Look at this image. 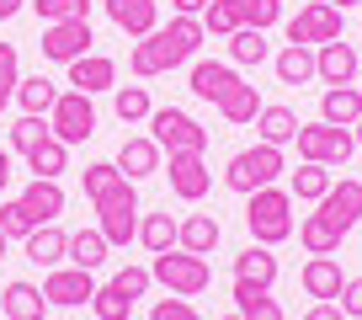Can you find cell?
<instances>
[{
  "label": "cell",
  "mask_w": 362,
  "mask_h": 320,
  "mask_svg": "<svg viewBox=\"0 0 362 320\" xmlns=\"http://www.w3.org/2000/svg\"><path fill=\"white\" fill-rule=\"evenodd\" d=\"M203 16H170L165 27H155L149 38H139L134 43V54H128V69H134L139 80H155V75H165V69H176V64H187V59L203 48Z\"/></svg>",
  "instance_id": "1"
},
{
  "label": "cell",
  "mask_w": 362,
  "mask_h": 320,
  "mask_svg": "<svg viewBox=\"0 0 362 320\" xmlns=\"http://www.w3.org/2000/svg\"><path fill=\"white\" fill-rule=\"evenodd\" d=\"M245 229L256 246H283L288 235H293V193H283V187H261V193L245 198Z\"/></svg>",
  "instance_id": "2"
},
{
  "label": "cell",
  "mask_w": 362,
  "mask_h": 320,
  "mask_svg": "<svg viewBox=\"0 0 362 320\" xmlns=\"http://www.w3.org/2000/svg\"><path fill=\"white\" fill-rule=\"evenodd\" d=\"M283 171H288V160H283L277 144H250L224 166V187L240 193V198H250V193H261V187H277Z\"/></svg>",
  "instance_id": "3"
},
{
  "label": "cell",
  "mask_w": 362,
  "mask_h": 320,
  "mask_svg": "<svg viewBox=\"0 0 362 320\" xmlns=\"http://www.w3.org/2000/svg\"><path fill=\"white\" fill-rule=\"evenodd\" d=\"M149 278L176 299H197L208 283H214V267H208V256H192V251H181V246H170V251L155 256Z\"/></svg>",
  "instance_id": "4"
},
{
  "label": "cell",
  "mask_w": 362,
  "mask_h": 320,
  "mask_svg": "<svg viewBox=\"0 0 362 320\" xmlns=\"http://www.w3.org/2000/svg\"><path fill=\"white\" fill-rule=\"evenodd\" d=\"M149 139H155L165 155H181V149L203 155L208 149V128L197 123L192 113H181V107H155V113H149Z\"/></svg>",
  "instance_id": "5"
},
{
  "label": "cell",
  "mask_w": 362,
  "mask_h": 320,
  "mask_svg": "<svg viewBox=\"0 0 362 320\" xmlns=\"http://www.w3.org/2000/svg\"><path fill=\"white\" fill-rule=\"evenodd\" d=\"M90 208H96V229L107 235V246H128V240H139V193H134V182L112 187L102 203H90Z\"/></svg>",
  "instance_id": "6"
},
{
  "label": "cell",
  "mask_w": 362,
  "mask_h": 320,
  "mask_svg": "<svg viewBox=\"0 0 362 320\" xmlns=\"http://www.w3.org/2000/svg\"><path fill=\"white\" fill-rule=\"evenodd\" d=\"M298 155L304 160H320V166H346L351 149H357V134L351 128H336V123H298Z\"/></svg>",
  "instance_id": "7"
},
{
  "label": "cell",
  "mask_w": 362,
  "mask_h": 320,
  "mask_svg": "<svg viewBox=\"0 0 362 320\" xmlns=\"http://www.w3.org/2000/svg\"><path fill=\"white\" fill-rule=\"evenodd\" d=\"M48 128H54V139H64V144H86L90 134H96V107H90L86 91H59L54 113H48Z\"/></svg>",
  "instance_id": "8"
},
{
  "label": "cell",
  "mask_w": 362,
  "mask_h": 320,
  "mask_svg": "<svg viewBox=\"0 0 362 320\" xmlns=\"http://www.w3.org/2000/svg\"><path fill=\"white\" fill-rule=\"evenodd\" d=\"M341 16H346V11H336L330 0H309L304 11L288 22V43H304V48L336 43V38H341Z\"/></svg>",
  "instance_id": "9"
},
{
  "label": "cell",
  "mask_w": 362,
  "mask_h": 320,
  "mask_svg": "<svg viewBox=\"0 0 362 320\" xmlns=\"http://www.w3.org/2000/svg\"><path fill=\"white\" fill-rule=\"evenodd\" d=\"M90 43H96V38H90V22H48L37 48H43L48 64H75L80 54H90Z\"/></svg>",
  "instance_id": "10"
},
{
  "label": "cell",
  "mask_w": 362,
  "mask_h": 320,
  "mask_svg": "<svg viewBox=\"0 0 362 320\" xmlns=\"http://www.w3.org/2000/svg\"><path fill=\"white\" fill-rule=\"evenodd\" d=\"M165 176H170V193H176L181 203H203L208 187H214V171H208V160H203V155H192V149L170 155Z\"/></svg>",
  "instance_id": "11"
},
{
  "label": "cell",
  "mask_w": 362,
  "mask_h": 320,
  "mask_svg": "<svg viewBox=\"0 0 362 320\" xmlns=\"http://www.w3.org/2000/svg\"><path fill=\"white\" fill-rule=\"evenodd\" d=\"M90 294H96V278H90L86 267H48V278H43L48 304L75 309V304H90Z\"/></svg>",
  "instance_id": "12"
},
{
  "label": "cell",
  "mask_w": 362,
  "mask_h": 320,
  "mask_svg": "<svg viewBox=\"0 0 362 320\" xmlns=\"http://www.w3.org/2000/svg\"><path fill=\"white\" fill-rule=\"evenodd\" d=\"M357 64H362V54L346 38L315 48V80H325V86H357Z\"/></svg>",
  "instance_id": "13"
},
{
  "label": "cell",
  "mask_w": 362,
  "mask_h": 320,
  "mask_svg": "<svg viewBox=\"0 0 362 320\" xmlns=\"http://www.w3.org/2000/svg\"><path fill=\"white\" fill-rule=\"evenodd\" d=\"M320 214L330 219V224L341 229V235H351V229L362 224V182H330V193L320 198Z\"/></svg>",
  "instance_id": "14"
},
{
  "label": "cell",
  "mask_w": 362,
  "mask_h": 320,
  "mask_svg": "<svg viewBox=\"0 0 362 320\" xmlns=\"http://www.w3.org/2000/svg\"><path fill=\"white\" fill-rule=\"evenodd\" d=\"M298 283H304V294L315 299V304H336L341 288H346V278H341L336 256H309L304 273H298Z\"/></svg>",
  "instance_id": "15"
},
{
  "label": "cell",
  "mask_w": 362,
  "mask_h": 320,
  "mask_svg": "<svg viewBox=\"0 0 362 320\" xmlns=\"http://www.w3.org/2000/svg\"><path fill=\"white\" fill-rule=\"evenodd\" d=\"M69 69V86L75 91H86V96H96V91H117V64L107 54H80L75 64H64Z\"/></svg>",
  "instance_id": "16"
},
{
  "label": "cell",
  "mask_w": 362,
  "mask_h": 320,
  "mask_svg": "<svg viewBox=\"0 0 362 320\" xmlns=\"http://www.w3.org/2000/svg\"><path fill=\"white\" fill-rule=\"evenodd\" d=\"M102 6H107V16H112V27L128 33V38H149L160 27V6L155 0H102Z\"/></svg>",
  "instance_id": "17"
},
{
  "label": "cell",
  "mask_w": 362,
  "mask_h": 320,
  "mask_svg": "<svg viewBox=\"0 0 362 320\" xmlns=\"http://www.w3.org/2000/svg\"><path fill=\"white\" fill-rule=\"evenodd\" d=\"M235 86H240L235 64H218V59H197V64H192V96H197V102H214L218 107Z\"/></svg>",
  "instance_id": "18"
},
{
  "label": "cell",
  "mask_w": 362,
  "mask_h": 320,
  "mask_svg": "<svg viewBox=\"0 0 362 320\" xmlns=\"http://www.w3.org/2000/svg\"><path fill=\"white\" fill-rule=\"evenodd\" d=\"M160 155H165V149H160L149 134H139V139H123V149H117L112 166L128 176V182H144V176H155V171H160Z\"/></svg>",
  "instance_id": "19"
},
{
  "label": "cell",
  "mask_w": 362,
  "mask_h": 320,
  "mask_svg": "<svg viewBox=\"0 0 362 320\" xmlns=\"http://www.w3.org/2000/svg\"><path fill=\"white\" fill-rule=\"evenodd\" d=\"M22 208L33 214V224H59V214H64V187L48 182V176H33V182L22 187Z\"/></svg>",
  "instance_id": "20"
},
{
  "label": "cell",
  "mask_w": 362,
  "mask_h": 320,
  "mask_svg": "<svg viewBox=\"0 0 362 320\" xmlns=\"http://www.w3.org/2000/svg\"><path fill=\"white\" fill-rule=\"evenodd\" d=\"M22 246H27V262H37L43 273H48V267H64V262H69V235H64L59 224H37Z\"/></svg>",
  "instance_id": "21"
},
{
  "label": "cell",
  "mask_w": 362,
  "mask_h": 320,
  "mask_svg": "<svg viewBox=\"0 0 362 320\" xmlns=\"http://www.w3.org/2000/svg\"><path fill=\"white\" fill-rule=\"evenodd\" d=\"M229 299H235V315L240 320H288L283 304L272 299V288H256V283H245V278H235Z\"/></svg>",
  "instance_id": "22"
},
{
  "label": "cell",
  "mask_w": 362,
  "mask_h": 320,
  "mask_svg": "<svg viewBox=\"0 0 362 320\" xmlns=\"http://www.w3.org/2000/svg\"><path fill=\"white\" fill-rule=\"evenodd\" d=\"M0 315L6 320H43L48 315V299H43V288L37 283H6V294H0Z\"/></svg>",
  "instance_id": "23"
},
{
  "label": "cell",
  "mask_w": 362,
  "mask_h": 320,
  "mask_svg": "<svg viewBox=\"0 0 362 320\" xmlns=\"http://www.w3.org/2000/svg\"><path fill=\"white\" fill-rule=\"evenodd\" d=\"M357 118H362V86H325V96H320V123L351 128Z\"/></svg>",
  "instance_id": "24"
},
{
  "label": "cell",
  "mask_w": 362,
  "mask_h": 320,
  "mask_svg": "<svg viewBox=\"0 0 362 320\" xmlns=\"http://www.w3.org/2000/svg\"><path fill=\"white\" fill-rule=\"evenodd\" d=\"M218 219L214 214H187L181 219V235H176V246L181 251H192V256H214V246H218Z\"/></svg>",
  "instance_id": "25"
},
{
  "label": "cell",
  "mask_w": 362,
  "mask_h": 320,
  "mask_svg": "<svg viewBox=\"0 0 362 320\" xmlns=\"http://www.w3.org/2000/svg\"><path fill=\"white\" fill-rule=\"evenodd\" d=\"M341 240H346V235H341V229L330 224L320 208L304 219V224H298V246H304L309 256H336V251H341Z\"/></svg>",
  "instance_id": "26"
},
{
  "label": "cell",
  "mask_w": 362,
  "mask_h": 320,
  "mask_svg": "<svg viewBox=\"0 0 362 320\" xmlns=\"http://www.w3.org/2000/svg\"><path fill=\"white\" fill-rule=\"evenodd\" d=\"M235 278H245V283H256V288H272L277 283V256H272V246H256V240H250L245 251L235 256Z\"/></svg>",
  "instance_id": "27"
},
{
  "label": "cell",
  "mask_w": 362,
  "mask_h": 320,
  "mask_svg": "<svg viewBox=\"0 0 362 320\" xmlns=\"http://www.w3.org/2000/svg\"><path fill=\"white\" fill-rule=\"evenodd\" d=\"M256 134H261V144H293L298 139V113L293 107H261L256 113Z\"/></svg>",
  "instance_id": "28"
},
{
  "label": "cell",
  "mask_w": 362,
  "mask_h": 320,
  "mask_svg": "<svg viewBox=\"0 0 362 320\" xmlns=\"http://www.w3.org/2000/svg\"><path fill=\"white\" fill-rule=\"evenodd\" d=\"M54 102H59V86H54L48 75L16 80V107H22L27 118H48V113H54Z\"/></svg>",
  "instance_id": "29"
},
{
  "label": "cell",
  "mask_w": 362,
  "mask_h": 320,
  "mask_svg": "<svg viewBox=\"0 0 362 320\" xmlns=\"http://www.w3.org/2000/svg\"><path fill=\"white\" fill-rule=\"evenodd\" d=\"M27 171H33V176H48V182H59V176L69 171V144L48 134L43 144H33V149H27Z\"/></svg>",
  "instance_id": "30"
},
{
  "label": "cell",
  "mask_w": 362,
  "mask_h": 320,
  "mask_svg": "<svg viewBox=\"0 0 362 320\" xmlns=\"http://www.w3.org/2000/svg\"><path fill=\"white\" fill-rule=\"evenodd\" d=\"M272 69H277L283 86H309V80H315V48L288 43L283 54H272Z\"/></svg>",
  "instance_id": "31"
},
{
  "label": "cell",
  "mask_w": 362,
  "mask_h": 320,
  "mask_svg": "<svg viewBox=\"0 0 362 320\" xmlns=\"http://www.w3.org/2000/svg\"><path fill=\"white\" fill-rule=\"evenodd\" d=\"M288 193H293L298 203H320V198L330 193V166H320V160H304V166L288 176Z\"/></svg>",
  "instance_id": "32"
},
{
  "label": "cell",
  "mask_w": 362,
  "mask_h": 320,
  "mask_svg": "<svg viewBox=\"0 0 362 320\" xmlns=\"http://www.w3.org/2000/svg\"><path fill=\"white\" fill-rule=\"evenodd\" d=\"M176 235H181V219H170V214H144V219H139V246H144L149 256L170 251Z\"/></svg>",
  "instance_id": "33"
},
{
  "label": "cell",
  "mask_w": 362,
  "mask_h": 320,
  "mask_svg": "<svg viewBox=\"0 0 362 320\" xmlns=\"http://www.w3.org/2000/svg\"><path fill=\"white\" fill-rule=\"evenodd\" d=\"M261 96H256V86H245V80H240L235 91L224 96V102H218V118H224V123H235V128H245V123H256V113H261Z\"/></svg>",
  "instance_id": "34"
},
{
  "label": "cell",
  "mask_w": 362,
  "mask_h": 320,
  "mask_svg": "<svg viewBox=\"0 0 362 320\" xmlns=\"http://www.w3.org/2000/svg\"><path fill=\"white\" fill-rule=\"evenodd\" d=\"M107 235L102 229H80V235H69V267H86V273H96V267L107 262Z\"/></svg>",
  "instance_id": "35"
},
{
  "label": "cell",
  "mask_w": 362,
  "mask_h": 320,
  "mask_svg": "<svg viewBox=\"0 0 362 320\" xmlns=\"http://www.w3.org/2000/svg\"><path fill=\"white\" fill-rule=\"evenodd\" d=\"M229 11H235L240 27H277L283 22V0H229Z\"/></svg>",
  "instance_id": "36"
},
{
  "label": "cell",
  "mask_w": 362,
  "mask_h": 320,
  "mask_svg": "<svg viewBox=\"0 0 362 320\" xmlns=\"http://www.w3.org/2000/svg\"><path fill=\"white\" fill-rule=\"evenodd\" d=\"M229 59H235V64H267L272 59L267 33H261V27H240V33L229 38Z\"/></svg>",
  "instance_id": "37"
},
{
  "label": "cell",
  "mask_w": 362,
  "mask_h": 320,
  "mask_svg": "<svg viewBox=\"0 0 362 320\" xmlns=\"http://www.w3.org/2000/svg\"><path fill=\"white\" fill-rule=\"evenodd\" d=\"M112 107H117V118H123V123H149V113H155V102H149L144 86H117V91H112Z\"/></svg>",
  "instance_id": "38"
},
{
  "label": "cell",
  "mask_w": 362,
  "mask_h": 320,
  "mask_svg": "<svg viewBox=\"0 0 362 320\" xmlns=\"http://www.w3.org/2000/svg\"><path fill=\"white\" fill-rule=\"evenodd\" d=\"M37 22H90V0H33Z\"/></svg>",
  "instance_id": "39"
},
{
  "label": "cell",
  "mask_w": 362,
  "mask_h": 320,
  "mask_svg": "<svg viewBox=\"0 0 362 320\" xmlns=\"http://www.w3.org/2000/svg\"><path fill=\"white\" fill-rule=\"evenodd\" d=\"M80 176H86V198H90V203H102V198L112 193V187H123V182H128V176L117 171L112 160H96V166H86Z\"/></svg>",
  "instance_id": "40"
},
{
  "label": "cell",
  "mask_w": 362,
  "mask_h": 320,
  "mask_svg": "<svg viewBox=\"0 0 362 320\" xmlns=\"http://www.w3.org/2000/svg\"><path fill=\"white\" fill-rule=\"evenodd\" d=\"M90 309H96V320H128V309H134V299L123 294V288L102 283L96 294H90Z\"/></svg>",
  "instance_id": "41"
},
{
  "label": "cell",
  "mask_w": 362,
  "mask_h": 320,
  "mask_svg": "<svg viewBox=\"0 0 362 320\" xmlns=\"http://www.w3.org/2000/svg\"><path fill=\"white\" fill-rule=\"evenodd\" d=\"M33 229H37V224H33V214L22 208V198L0 203V235H6V240H27Z\"/></svg>",
  "instance_id": "42"
},
{
  "label": "cell",
  "mask_w": 362,
  "mask_h": 320,
  "mask_svg": "<svg viewBox=\"0 0 362 320\" xmlns=\"http://www.w3.org/2000/svg\"><path fill=\"white\" fill-rule=\"evenodd\" d=\"M48 134H54V128H48V118H16V123H11V149H22V155H27V149H33V144H43V139Z\"/></svg>",
  "instance_id": "43"
},
{
  "label": "cell",
  "mask_w": 362,
  "mask_h": 320,
  "mask_svg": "<svg viewBox=\"0 0 362 320\" xmlns=\"http://www.w3.org/2000/svg\"><path fill=\"white\" fill-rule=\"evenodd\" d=\"M203 33H214V38H235V33H240L235 11H229V0H208V11H203Z\"/></svg>",
  "instance_id": "44"
},
{
  "label": "cell",
  "mask_w": 362,
  "mask_h": 320,
  "mask_svg": "<svg viewBox=\"0 0 362 320\" xmlns=\"http://www.w3.org/2000/svg\"><path fill=\"white\" fill-rule=\"evenodd\" d=\"M112 288H123V294L139 304V299L155 288V278H149V267H117V273H112Z\"/></svg>",
  "instance_id": "45"
},
{
  "label": "cell",
  "mask_w": 362,
  "mask_h": 320,
  "mask_svg": "<svg viewBox=\"0 0 362 320\" xmlns=\"http://www.w3.org/2000/svg\"><path fill=\"white\" fill-rule=\"evenodd\" d=\"M149 320H203V315H197V304H192V299H176V294H170V299H155Z\"/></svg>",
  "instance_id": "46"
},
{
  "label": "cell",
  "mask_w": 362,
  "mask_h": 320,
  "mask_svg": "<svg viewBox=\"0 0 362 320\" xmlns=\"http://www.w3.org/2000/svg\"><path fill=\"white\" fill-rule=\"evenodd\" d=\"M16 80H22V59H16V43H0V91L16 96Z\"/></svg>",
  "instance_id": "47"
},
{
  "label": "cell",
  "mask_w": 362,
  "mask_h": 320,
  "mask_svg": "<svg viewBox=\"0 0 362 320\" xmlns=\"http://www.w3.org/2000/svg\"><path fill=\"white\" fill-rule=\"evenodd\" d=\"M341 315L346 320H362V278H346V288H341Z\"/></svg>",
  "instance_id": "48"
},
{
  "label": "cell",
  "mask_w": 362,
  "mask_h": 320,
  "mask_svg": "<svg viewBox=\"0 0 362 320\" xmlns=\"http://www.w3.org/2000/svg\"><path fill=\"white\" fill-rule=\"evenodd\" d=\"M170 11H176V16H203L208 0H170Z\"/></svg>",
  "instance_id": "49"
},
{
  "label": "cell",
  "mask_w": 362,
  "mask_h": 320,
  "mask_svg": "<svg viewBox=\"0 0 362 320\" xmlns=\"http://www.w3.org/2000/svg\"><path fill=\"white\" fill-rule=\"evenodd\" d=\"M304 320H346V315H341V304H309Z\"/></svg>",
  "instance_id": "50"
},
{
  "label": "cell",
  "mask_w": 362,
  "mask_h": 320,
  "mask_svg": "<svg viewBox=\"0 0 362 320\" xmlns=\"http://www.w3.org/2000/svg\"><path fill=\"white\" fill-rule=\"evenodd\" d=\"M11 187V149H0V193Z\"/></svg>",
  "instance_id": "51"
},
{
  "label": "cell",
  "mask_w": 362,
  "mask_h": 320,
  "mask_svg": "<svg viewBox=\"0 0 362 320\" xmlns=\"http://www.w3.org/2000/svg\"><path fill=\"white\" fill-rule=\"evenodd\" d=\"M22 6H27V0H0V22H11V16L22 11Z\"/></svg>",
  "instance_id": "52"
},
{
  "label": "cell",
  "mask_w": 362,
  "mask_h": 320,
  "mask_svg": "<svg viewBox=\"0 0 362 320\" xmlns=\"http://www.w3.org/2000/svg\"><path fill=\"white\" fill-rule=\"evenodd\" d=\"M330 6H336V11H351V6H362V0H330Z\"/></svg>",
  "instance_id": "53"
},
{
  "label": "cell",
  "mask_w": 362,
  "mask_h": 320,
  "mask_svg": "<svg viewBox=\"0 0 362 320\" xmlns=\"http://www.w3.org/2000/svg\"><path fill=\"white\" fill-rule=\"evenodd\" d=\"M6 107H11V91H0V113H6Z\"/></svg>",
  "instance_id": "54"
},
{
  "label": "cell",
  "mask_w": 362,
  "mask_h": 320,
  "mask_svg": "<svg viewBox=\"0 0 362 320\" xmlns=\"http://www.w3.org/2000/svg\"><path fill=\"white\" fill-rule=\"evenodd\" d=\"M351 128H357V149H362V118H357V123H351Z\"/></svg>",
  "instance_id": "55"
},
{
  "label": "cell",
  "mask_w": 362,
  "mask_h": 320,
  "mask_svg": "<svg viewBox=\"0 0 362 320\" xmlns=\"http://www.w3.org/2000/svg\"><path fill=\"white\" fill-rule=\"evenodd\" d=\"M6 246H11V240H6V235H0V256H6Z\"/></svg>",
  "instance_id": "56"
},
{
  "label": "cell",
  "mask_w": 362,
  "mask_h": 320,
  "mask_svg": "<svg viewBox=\"0 0 362 320\" xmlns=\"http://www.w3.org/2000/svg\"><path fill=\"white\" fill-rule=\"evenodd\" d=\"M357 86H362V64H357Z\"/></svg>",
  "instance_id": "57"
},
{
  "label": "cell",
  "mask_w": 362,
  "mask_h": 320,
  "mask_svg": "<svg viewBox=\"0 0 362 320\" xmlns=\"http://www.w3.org/2000/svg\"><path fill=\"white\" fill-rule=\"evenodd\" d=\"M224 320H240V315H224Z\"/></svg>",
  "instance_id": "58"
}]
</instances>
